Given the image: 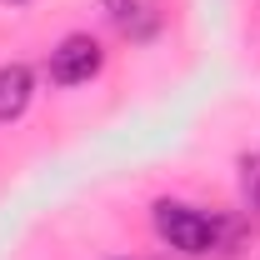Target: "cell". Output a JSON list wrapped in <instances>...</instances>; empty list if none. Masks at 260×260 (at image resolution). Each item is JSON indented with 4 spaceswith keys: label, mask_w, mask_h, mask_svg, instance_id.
Wrapping results in <instances>:
<instances>
[{
    "label": "cell",
    "mask_w": 260,
    "mask_h": 260,
    "mask_svg": "<svg viewBox=\"0 0 260 260\" xmlns=\"http://www.w3.org/2000/svg\"><path fill=\"white\" fill-rule=\"evenodd\" d=\"M155 230L180 255H210V245H215V220L190 210V205H180V200H160L155 205Z\"/></svg>",
    "instance_id": "obj_1"
},
{
    "label": "cell",
    "mask_w": 260,
    "mask_h": 260,
    "mask_svg": "<svg viewBox=\"0 0 260 260\" xmlns=\"http://www.w3.org/2000/svg\"><path fill=\"white\" fill-rule=\"evenodd\" d=\"M100 65H105L100 40H90V35H65L60 45L50 50V80L55 85H80V80L95 75Z\"/></svg>",
    "instance_id": "obj_2"
},
{
    "label": "cell",
    "mask_w": 260,
    "mask_h": 260,
    "mask_svg": "<svg viewBox=\"0 0 260 260\" xmlns=\"http://www.w3.org/2000/svg\"><path fill=\"white\" fill-rule=\"evenodd\" d=\"M30 95H35L30 65H0V125L20 120L25 105H30Z\"/></svg>",
    "instance_id": "obj_3"
},
{
    "label": "cell",
    "mask_w": 260,
    "mask_h": 260,
    "mask_svg": "<svg viewBox=\"0 0 260 260\" xmlns=\"http://www.w3.org/2000/svg\"><path fill=\"white\" fill-rule=\"evenodd\" d=\"M240 185L250 195V205L260 210V155H245V160H240Z\"/></svg>",
    "instance_id": "obj_4"
},
{
    "label": "cell",
    "mask_w": 260,
    "mask_h": 260,
    "mask_svg": "<svg viewBox=\"0 0 260 260\" xmlns=\"http://www.w3.org/2000/svg\"><path fill=\"white\" fill-rule=\"evenodd\" d=\"M10 5H20V0H10Z\"/></svg>",
    "instance_id": "obj_5"
}]
</instances>
